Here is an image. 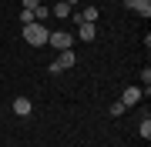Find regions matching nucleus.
<instances>
[{"label": "nucleus", "mask_w": 151, "mask_h": 147, "mask_svg": "<svg viewBox=\"0 0 151 147\" xmlns=\"http://www.w3.org/2000/svg\"><path fill=\"white\" fill-rule=\"evenodd\" d=\"M20 23H24V27L34 23V10H20Z\"/></svg>", "instance_id": "11"}, {"label": "nucleus", "mask_w": 151, "mask_h": 147, "mask_svg": "<svg viewBox=\"0 0 151 147\" xmlns=\"http://www.w3.org/2000/svg\"><path fill=\"white\" fill-rule=\"evenodd\" d=\"M0 7H4V4H0Z\"/></svg>", "instance_id": "15"}, {"label": "nucleus", "mask_w": 151, "mask_h": 147, "mask_svg": "<svg viewBox=\"0 0 151 147\" xmlns=\"http://www.w3.org/2000/svg\"><path fill=\"white\" fill-rule=\"evenodd\" d=\"M47 44L57 47V50H70V47H74V33H67V30H50V33H47Z\"/></svg>", "instance_id": "3"}, {"label": "nucleus", "mask_w": 151, "mask_h": 147, "mask_svg": "<svg viewBox=\"0 0 151 147\" xmlns=\"http://www.w3.org/2000/svg\"><path fill=\"white\" fill-rule=\"evenodd\" d=\"M47 27H44V23H37V20H34V23H27V27H24V40H27V44L30 47H44V44H47Z\"/></svg>", "instance_id": "1"}, {"label": "nucleus", "mask_w": 151, "mask_h": 147, "mask_svg": "<svg viewBox=\"0 0 151 147\" xmlns=\"http://www.w3.org/2000/svg\"><path fill=\"white\" fill-rule=\"evenodd\" d=\"M138 134H141V141H151V117H141V124H138Z\"/></svg>", "instance_id": "9"}, {"label": "nucleus", "mask_w": 151, "mask_h": 147, "mask_svg": "<svg viewBox=\"0 0 151 147\" xmlns=\"http://www.w3.org/2000/svg\"><path fill=\"white\" fill-rule=\"evenodd\" d=\"M0 117H4V110H0Z\"/></svg>", "instance_id": "14"}, {"label": "nucleus", "mask_w": 151, "mask_h": 147, "mask_svg": "<svg viewBox=\"0 0 151 147\" xmlns=\"http://www.w3.org/2000/svg\"><path fill=\"white\" fill-rule=\"evenodd\" d=\"M70 13H74V7H67L64 0H57V4L50 7V17H57V20H70Z\"/></svg>", "instance_id": "7"}, {"label": "nucleus", "mask_w": 151, "mask_h": 147, "mask_svg": "<svg viewBox=\"0 0 151 147\" xmlns=\"http://www.w3.org/2000/svg\"><path fill=\"white\" fill-rule=\"evenodd\" d=\"M124 7L134 10L141 20H148V17H151V0H124Z\"/></svg>", "instance_id": "5"}, {"label": "nucleus", "mask_w": 151, "mask_h": 147, "mask_svg": "<svg viewBox=\"0 0 151 147\" xmlns=\"http://www.w3.org/2000/svg\"><path fill=\"white\" fill-rule=\"evenodd\" d=\"M124 114H128V107H124L121 100H114L111 104V117H124Z\"/></svg>", "instance_id": "10"}, {"label": "nucleus", "mask_w": 151, "mask_h": 147, "mask_svg": "<svg viewBox=\"0 0 151 147\" xmlns=\"http://www.w3.org/2000/svg\"><path fill=\"white\" fill-rule=\"evenodd\" d=\"M64 4H67V7H77V4H81V0H64Z\"/></svg>", "instance_id": "13"}, {"label": "nucleus", "mask_w": 151, "mask_h": 147, "mask_svg": "<svg viewBox=\"0 0 151 147\" xmlns=\"http://www.w3.org/2000/svg\"><path fill=\"white\" fill-rule=\"evenodd\" d=\"M94 37H97V23H77V40L91 44Z\"/></svg>", "instance_id": "6"}, {"label": "nucleus", "mask_w": 151, "mask_h": 147, "mask_svg": "<svg viewBox=\"0 0 151 147\" xmlns=\"http://www.w3.org/2000/svg\"><path fill=\"white\" fill-rule=\"evenodd\" d=\"M40 7V0H24V10H37Z\"/></svg>", "instance_id": "12"}, {"label": "nucleus", "mask_w": 151, "mask_h": 147, "mask_svg": "<svg viewBox=\"0 0 151 147\" xmlns=\"http://www.w3.org/2000/svg\"><path fill=\"white\" fill-rule=\"evenodd\" d=\"M30 110H34L30 97H17V100H14V114H17V117H27Z\"/></svg>", "instance_id": "8"}, {"label": "nucleus", "mask_w": 151, "mask_h": 147, "mask_svg": "<svg viewBox=\"0 0 151 147\" xmlns=\"http://www.w3.org/2000/svg\"><path fill=\"white\" fill-rule=\"evenodd\" d=\"M74 64H77V54H74V50H60L57 60L47 67V70H50V74H64V70H70Z\"/></svg>", "instance_id": "2"}, {"label": "nucleus", "mask_w": 151, "mask_h": 147, "mask_svg": "<svg viewBox=\"0 0 151 147\" xmlns=\"http://www.w3.org/2000/svg\"><path fill=\"white\" fill-rule=\"evenodd\" d=\"M10 147H14V144H10Z\"/></svg>", "instance_id": "16"}, {"label": "nucleus", "mask_w": 151, "mask_h": 147, "mask_svg": "<svg viewBox=\"0 0 151 147\" xmlns=\"http://www.w3.org/2000/svg\"><path fill=\"white\" fill-rule=\"evenodd\" d=\"M141 100H145V90H141V87H124V94H121L124 107H138Z\"/></svg>", "instance_id": "4"}]
</instances>
